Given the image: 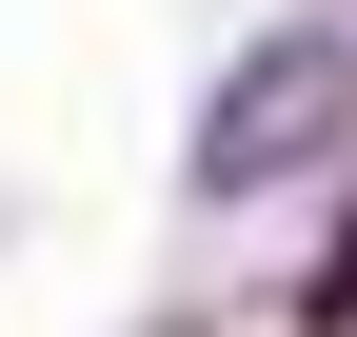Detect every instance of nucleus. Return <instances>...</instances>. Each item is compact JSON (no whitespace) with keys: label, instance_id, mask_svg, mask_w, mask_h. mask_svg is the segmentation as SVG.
<instances>
[{"label":"nucleus","instance_id":"f257e3e1","mask_svg":"<svg viewBox=\"0 0 357 337\" xmlns=\"http://www.w3.org/2000/svg\"><path fill=\"white\" fill-rule=\"evenodd\" d=\"M337 139H357V40H337V20H278V40L199 100V198H278V179H318Z\"/></svg>","mask_w":357,"mask_h":337},{"label":"nucleus","instance_id":"f03ea898","mask_svg":"<svg viewBox=\"0 0 357 337\" xmlns=\"http://www.w3.org/2000/svg\"><path fill=\"white\" fill-rule=\"evenodd\" d=\"M318 318H357V238H337V258H318Z\"/></svg>","mask_w":357,"mask_h":337}]
</instances>
